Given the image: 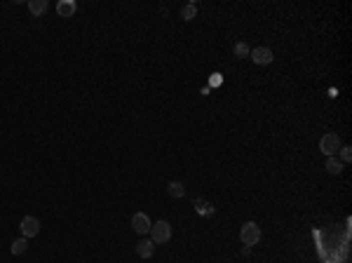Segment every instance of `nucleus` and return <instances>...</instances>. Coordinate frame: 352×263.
Returning <instances> with one entry per match:
<instances>
[{"instance_id": "obj_1", "label": "nucleus", "mask_w": 352, "mask_h": 263, "mask_svg": "<svg viewBox=\"0 0 352 263\" xmlns=\"http://www.w3.org/2000/svg\"><path fill=\"white\" fill-rule=\"evenodd\" d=\"M340 146H343V141H340V136L338 134H334V132H329V134H324L320 141V150L326 158H334V155L340 150Z\"/></svg>"}, {"instance_id": "obj_2", "label": "nucleus", "mask_w": 352, "mask_h": 263, "mask_svg": "<svg viewBox=\"0 0 352 263\" xmlns=\"http://www.w3.org/2000/svg\"><path fill=\"white\" fill-rule=\"evenodd\" d=\"M240 240H242V244H246V247H254V244H258V240H260V228H258V224H254V221H246V224L242 226V230H240Z\"/></svg>"}, {"instance_id": "obj_3", "label": "nucleus", "mask_w": 352, "mask_h": 263, "mask_svg": "<svg viewBox=\"0 0 352 263\" xmlns=\"http://www.w3.org/2000/svg\"><path fill=\"white\" fill-rule=\"evenodd\" d=\"M169 238H172V226H169L167 221H155V224L150 226V240H153L155 244L169 242Z\"/></svg>"}, {"instance_id": "obj_4", "label": "nucleus", "mask_w": 352, "mask_h": 263, "mask_svg": "<svg viewBox=\"0 0 352 263\" xmlns=\"http://www.w3.org/2000/svg\"><path fill=\"white\" fill-rule=\"evenodd\" d=\"M19 228H22V235L28 240V238H36L40 232V221L36 216H24L22 224H19Z\"/></svg>"}, {"instance_id": "obj_5", "label": "nucleus", "mask_w": 352, "mask_h": 263, "mask_svg": "<svg viewBox=\"0 0 352 263\" xmlns=\"http://www.w3.org/2000/svg\"><path fill=\"white\" fill-rule=\"evenodd\" d=\"M249 59H252L254 64H258V66H268V64H272V50L270 47H256V50H252V54H249Z\"/></svg>"}, {"instance_id": "obj_6", "label": "nucleus", "mask_w": 352, "mask_h": 263, "mask_svg": "<svg viewBox=\"0 0 352 263\" xmlns=\"http://www.w3.org/2000/svg\"><path fill=\"white\" fill-rule=\"evenodd\" d=\"M150 218H148V214H144V212H136L134 216H132V228H134V232H138V235H146V232H150Z\"/></svg>"}, {"instance_id": "obj_7", "label": "nucleus", "mask_w": 352, "mask_h": 263, "mask_svg": "<svg viewBox=\"0 0 352 263\" xmlns=\"http://www.w3.org/2000/svg\"><path fill=\"white\" fill-rule=\"evenodd\" d=\"M76 10H78L76 0H62V2H56V14L64 16V19L73 16V14H76Z\"/></svg>"}, {"instance_id": "obj_8", "label": "nucleus", "mask_w": 352, "mask_h": 263, "mask_svg": "<svg viewBox=\"0 0 352 263\" xmlns=\"http://www.w3.org/2000/svg\"><path fill=\"white\" fill-rule=\"evenodd\" d=\"M153 254H155V242L153 240L136 242V256H138V258H150Z\"/></svg>"}, {"instance_id": "obj_9", "label": "nucleus", "mask_w": 352, "mask_h": 263, "mask_svg": "<svg viewBox=\"0 0 352 263\" xmlns=\"http://www.w3.org/2000/svg\"><path fill=\"white\" fill-rule=\"evenodd\" d=\"M28 10L33 16H42L50 10V2L47 0H28Z\"/></svg>"}, {"instance_id": "obj_10", "label": "nucleus", "mask_w": 352, "mask_h": 263, "mask_svg": "<svg viewBox=\"0 0 352 263\" xmlns=\"http://www.w3.org/2000/svg\"><path fill=\"white\" fill-rule=\"evenodd\" d=\"M324 170L329 172V174H334V176H340V174H343V162H340L338 158H326Z\"/></svg>"}, {"instance_id": "obj_11", "label": "nucleus", "mask_w": 352, "mask_h": 263, "mask_svg": "<svg viewBox=\"0 0 352 263\" xmlns=\"http://www.w3.org/2000/svg\"><path fill=\"white\" fill-rule=\"evenodd\" d=\"M192 204H195V209H198L200 216H212V214H214V207H212L207 200H202V198H198Z\"/></svg>"}, {"instance_id": "obj_12", "label": "nucleus", "mask_w": 352, "mask_h": 263, "mask_svg": "<svg viewBox=\"0 0 352 263\" xmlns=\"http://www.w3.org/2000/svg\"><path fill=\"white\" fill-rule=\"evenodd\" d=\"M167 193L172 195V198H176V200H178V198H184V195H186V186L181 184V181H169Z\"/></svg>"}, {"instance_id": "obj_13", "label": "nucleus", "mask_w": 352, "mask_h": 263, "mask_svg": "<svg viewBox=\"0 0 352 263\" xmlns=\"http://www.w3.org/2000/svg\"><path fill=\"white\" fill-rule=\"evenodd\" d=\"M195 16H198V5H195V2L186 5V8L181 10V19H184V22H192Z\"/></svg>"}, {"instance_id": "obj_14", "label": "nucleus", "mask_w": 352, "mask_h": 263, "mask_svg": "<svg viewBox=\"0 0 352 263\" xmlns=\"http://www.w3.org/2000/svg\"><path fill=\"white\" fill-rule=\"evenodd\" d=\"M26 249H28V240H26V238H22V240H14V242H12V254H14V256L24 254Z\"/></svg>"}, {"instance_id": "obj_15", "label": "nucleus", "mask_w": 352, "mask_h": 263, "mask_svg": "<svg viewBox=\"0 0 352 263\" xmlns=\"http://www.w3.org/2000/svg\"><path fill=\"white\" fill-rule=\"evenodd\" d=\"M232 52H235V56H238V59H244V56L252 54V50H249V45H246V42H238V45L232 47Z\"/></svg>"}, {"instance_id": "obj_16", "label": "nucleus", "mask_w": 352, "mask_h": 263, "mask_svg": "<svg viewBox=\"0 0 352 263\" xmlns=\"http://www.w3.org/2000/svg\"><path fill=\"white\" fill-rule=\"evenodd\" d=\"M340 158H343V162H350V160H352V148L350 146H340Z\"/></svg>"}]
</instances>
